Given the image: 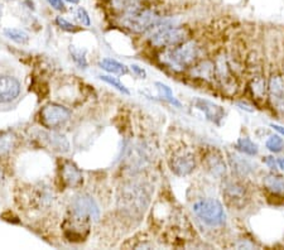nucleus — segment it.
<instances>
[{
    "mask_svg": "<svg viewBox=\"0 0 284 250\" xmlns=\"http://www.w3.org/2000/svg\"><path fill=\"white\" fill-rule=\"evenodd\" d=\"M15 147V136L13 134L7 133L0 135V156L8 154Z\"/></svg>",
    "mask_w": 284,
    "mask_h": 250,
    "instance_id": "aec40b11",
    "label": "nucleus"
},
{
    "mask_svg": "<svg viewBox=\"0 0 284 250\" xmlns=\"http://www.w3.org/2000/svg\"><path fill=\"white\" fill-rule=\"evenodd\" d=\"M69 52H71L72 60L74 62L80 67V68H86L87 67V60H86V52L80 48H76L75 46H71L69 48Z\"/></svg>",
    "mask_w": 284,
    "mask_h": 250,
    "instance_id": "b1692460",
    "label": "nucleus"
},
{
    "mask_svg": "<svg viewBox=\"0 0 284 250\" xmlns=\"http://www.w3.org/2000/svg\"><path fill=\"white\" fill-rule=\"evenodd\" d=\"M46 140H47L48 146L53 149V151L59 152V153H67L69 151V143L64 135L59 133H48L46 135Z\"/></svg>",
    "mask_w": 284,
    "mask_h": 250,
    "instance_id": "4468645a",
    "label": "nucleus"
},
{
    "mask_svg": "<svg viewBox=\"0 0 284 250\" xmlns=\"http://www.w3.org/2000/svg\"><path fill=\"white\" fill-rule=\"evenodd\" d=\"M195 157L190 152H180V153L174 154L170 159V169L177 176H188L195 171Z\"/></svg>",
    "mask_w": 284,
    "mask_h": 250,
    "instance_id": "9d476101",
    "label": "nucleus"
},
{
    "mask_svg": "<svg viewBox=\"0 0 284 250\" xmlns=\"http://www.w3.org/2000/svg\"><path fill=\"white\" fill-rule=\"evenodd\" d=\"M235 148L239 149L242 153L247 154V156H257L259 149L258 146L249 138H239L237 139L236 144H235Z\"/></svg>",
    "mask_w": 284,
    "mask_h": 250,
    "instance_id": "a211bd4d",
    "label": "nucleus"
},
{
    "mask_svg": "<svg viewBox=\"0 0 284 250\" xmlns=\"http://www.w3.org/2000/svg\"><path fill=\"white\" fill-rule=\"evenodd\" d=\"M130 68L133 69L134 74L138 75L140 79H146V77H147V72H146V69L143 68V67H139L138 64H131Z\"/></svg>",
    "mask_w": 284,
    "mask_h": 250,
    "instance_id": "c85d7f7f",
    "label": "nucleus"
},
{
    "mask_svg": "<svg viewBox=\"0 0 284 250\" xmlns=\"http://www.w3.org/2000/svg\"><path fill=\"white\" fill-rule=\"evenodd\" d=\"M48 4L56 10H64V4L62 0H47Z\"/></svg>",
    "mask_w": 284,
    "mask_h": 250,
    "instance_id": "c756f323",
    "label": "nucleus"
},
{
    "mask_svg": "<svg viewBox=\"0 0 284 250\" xmlns=\"http://www.w3.org/2000/svg\"><path fill=\"white\" fill-rule=\"evenodd\" d=\"M76 17H77V19H79L80 22L82 23V25H86V27H90V24H91V20H90L89 14H87V12L84 9V8H82V7L77 8Z\"/></svg>",
    "mask_w": 284,
    "mask_h": 250,
    "instance_id": "cd10ccee",
    "label": "nucleus"
},
{
    "mask_svg": "<svg viewBox=\"0 0 284 250\" xmlns=\"http://www.w3.org/2000/svg\"><path fill=\"white\" fill-rule=\"evenodd\" d=\"M156 86L157 89L159 90V92L162 94V96L164 97V100H167L169 104L174 105L175 108H181V102L175 99L174 95H173V91L170 90V87L167 86L166 84H162V82H156Z\"/></svg>",
    "mask_w": 284,
    "mask_h": 250,
    "instance_id": "5701e85b",
    "label": "nucleus"
},
{
    "mask_svg": "<svg viewBox=\"0 0 284 250\" xmlns=\"http://www.w3.org/2000/svg\"><path fill=\"white\" fill-rule=\"evenodd\" d=\"M263 184L269 191L274 193H284V177L279 174L270 173L264 177Z\"/></svg>",
    "mask_w": 284,
    "mask_h": 250,
    "instance_id": "f3484780",
    "label": "nucleus"
},
{
    "mask_svg": "<svg viewBox=\"0 0 284 250\" xmlns=\"http://www.w3.org/2000/svg\"><path fill=\"white\" fill-rule=\"evenodd\" d=\"M113 5L119 10H123L124 13H131L134 10L140 9L139 0H113Z\"/></svg>",
    "mask_w": 284,
    "mask_h": 250,
    "instance_id": "412c9836",
    "label": "nucleus"
},
{
    "mask_svg": "<svg viewBox=\"0 0 284 250\" xmlns=\"http://www.w3.org/2000/svg\"><path fill=\"white\" fill-rule=\"evenodd\" d=\"M277 162H278V167H279V168H282L284 171V158H279Z\"/></svg>",
    "mask_w": 284,
    "mask_h": 250,
    "instance_id": "473e14b6",
    "label": "nucleus"
},
{
    "mask_svg": "<svg viewBox=\"0 0 284 250\" xmlns=\"http://www.w3.org/2000/svg\"><path fill=\"white\" fill-rule=\"evenodd\" d=\"M192 104L195 105L196 109L201 110L206 115V118L215 123V124H220V122L225 117V110L220 105L214 104V102L208 101V100L197 97V99L193 100Z\"/></svg>",
    "mask_w": 284,
    "mask_h": 250,
    "instance_id": "9b49d317",
    "label": "nucleus"
},
{
    "mask_svg": "<svg viewBox=\"0 0 284 250\" xmlns=\"http://www.w3.org/2000/svg\"><path fill=\"white\" fill-rule=\"evenodd\" d=\"M66 2L71 3V4H79V2H80V0H66Z\"/></svg>",
    "mask_w": 284,
    "mask_h": 250,
    "instance_id": "f704fd0d",
    "label": "nucleus"
},
{
    "mask_svg": "<svg viewBox=\"0 0 284 250\" xmlns=\"http://www.w3.org/2000/svg\"><path fill=\"white\" fill-rule=\"evenodd\" d=\"M188 32L182 27H170V25H161L151 38L152 45L156 47H177L187 40Z\"/></svg>",
    "mask_w": 284,
    "mask_h": 250,
    "instance_id": "20e7f679",
    "label": "nucleus"
},
{
    "mask_svg": "<svg viewBox=\"0 0 284 250\" xmlns=\"http://www.w3.org/2000/svg\"><path fill=\"white\" fill-rule=\"evenodd\" d=\"M197 57V45L195 42H185L177 47H173V50L167 53V62L174 68L182 69L191 66Z\"/></svg>",
    "mask_w": 284,
    "mask_h": 250,
    "instance_id": "423d86ee",
    "label": "nucleus"
},
{
    "mask_svg": "<svg viewBox=\"0 0 284 250\" xmlns=\"http://www.w3.org/2000/svg\"><path fill=\"white\" fill-rule=\"evenodd\" d=\"M3 180H4V169H3V167L0 166V184L3 182Z\"/></svg>",
    "mask_w": 284,
    "mask_h": 250,
    "instance_id": "72a5a7b5",
    "label": "nucleus"
},
{
    "mask_svg": "<svg viewBox=\"0 0 284 250\" xmlns=\"http://www.w3.org/2000/svg\"><path fill=\"white\" fill-rule=\"evenodd\" d=\"M2 14H3V9H2V7H0V18H2Z\"/></svg>",
    "mask_w": 284,
    "mask_h": 250,
    "instance_id": "c9c22d12",
    "label": "nucleus"
},
{
    "mask_svg": "<svg viewBox=\"0 0 284 250\" xmlns=\"http://www.w3.org/2000/svg\"><path fill=\"white\" fill-rule=\"evenodd\" d=\"M22 82L17 76L0 72V106L12 105L22 94Z\"/></svg>",
    "mask_w": 284,
    "mask_h": 250,
    "instance_id": "0eeeda50",
    "label": "nucleus"
},
{
    "mask_svg": "<svg viewBox=\"0 0 284 250\" xmlns=\"http://www.w3.org/2000/svg\"><path fill=\"white\" fill-rule=\"evenodd\" d=\"M284 143H283V139L279 138L278 135H272L269 139L267 140V148L269 149L270 152L273 153H278L283 149Z\"/></svg>",
    "mask_w": 284,
    "mask_h": 250,
    "instance_id": "a878e982",
    "label": "nucleus"
},
{
    "mask_svg": "<svg viewBox=\"0 0 284 250\" xmlns=\"http://www.w3.org/2000/svg\"><path fill=\"white\" fill-rule=\"evenodd\" d=\"M265 163L269 166V168H272V169H277L278 168V162L275 161L273 157H265Z\"/></svg>",
    "mask_w": 284,
    "mask_h": 250,
    "instance_id": "7c9ffc66",
    "label": "nucleus"
},
{
    "mask_svg": "<svg viewBox=\"0 0 284 250\" xmlns=\"http://www.w3.org/2000/svg\"><path fill=\"white\" fill-rule=\"evenodd\" d=\"M4 34L5 37L9 38L13 42L18 43V45H25L29 41L28 33H25L22 29H17V28H5Z\"/></svg>",
    "mask_w": 284,
    "mask_h": 250,
    "instance_id": "6ab92c4d",
    "label": "nucleus"
},
{
    "mask_svg": "<svg viewBox=\"0 0 284 250\" xmlns=\"http://www.w3.org/2000/svg\"><path fill=\"white\" fill-rule=\"evenodd\" d=\"M61 176L62 181L64 182L67 187H80L84 182V176L82 172L80 171L79 167L72 162H64L63 166L61 168Z\"/></svg>",
    "mask_w": 284,
    "mask_h": 250,
    "instance_id": "f8f14e48",
    "label": "nucleus"
},
{
    "mask_svg": "<svg viewBox=\"0 0 284 250\" xmlns=\"http://www.w3.org/2000/svg\"><path fill=\"white\" fill-rule=\"evenodd\" d=\"M56 24L58 25L61 29L66 30V32L75 33V32H77V30H79V28H77L76 25L72 24V23H69L68 20H66L64 18H62V17H57L56 18Z\"/></svg>",
    "mask_w": 284,
    "mask_h": 250,
    "instance_id": "bb28decb",
    "label": "nucleus"
},
{
    "mask_svg": "<svg viewBox=\"0 0 284 250\" xmlns=\"http://www.w3.org/2000/svg\"><path fill=\"white\" fill-rule=\"evenodd\" d=\"M71 212L84 216L90 220L97 221L100 219V208L94 198L87 193H80L75 196L71 203Z\"/></svg>",
    "mask_w": 284,
    "mask_h": 250,
    "instance_id": "6e6552de",
    "label": "nucleus"
},
{
    "mask_svg": "<svg viewBox=\"0 0 284 250\" xmlns=\"http://www.w3.org/2000/svg\"><path fill=\"white\" fill-rule=\"evenodd\" d=\"M192 210L202 223L208 226H221L226 221V213L220 201L214 198L200 200L193 203Z\"/></svg>",
    "mask_w": 284,
    "mask_h": 250,
    "instance_id": "7ed1b4c3",
    "label": "nucleus"
},
{
    "mask_svg": "<svg viewBox=\"0 0 284 250\" xmlns=\"http://www.w3.org/2000/svg\"><path fill=\"white\" fill-rule=\"evenodd\" d=\"M272 128L274 129V130H277L278 133L280 134V135L284 136V126H280V125H277V124H272Z\"/></svg>",
    "mask_w": 284,
    "mask_h": 250,
    "instance_id": "2f4dec72",
    "label": "nucleus"
},
{
    "mask_svg": "<svg viewBox=\"0 0 284 250\" xmlns=\"http://www.w3.org/2000/svg\"><path fill=\"white\" fill-rule=\"evenodd\" d=\"M121 24L134 33H143L163 25V18L149 9H138L124 14Z\"/></svg>",
    "mask_w": 284,
    "mask_h": 250,
    "instance_id": "f03ea898",
    "label": "nucleus"
},
{
    "mask_svg": "<svg viewBox=\"0 0 284 250\" xmlns=\"http://www.w3.org/2000/svg\"><path fill=\"white\" fill-rule=\"evenodd\" d=\"M268 91L272 105L284 119V79L279 75H273L268 82Z\"/></svg>",
    "mask_w": 284,
    "mask_h": 250,
    "instance_id": "1a4fd4ad",
    "label": "nucleus"
},
{
    "mask_svg": "<svg viewBox=\"0 0 284 250\" xmlns=\"http://www.w3.org/2000/svg\"><path fill=\"white\" fill-rule=\"evenodd\" d=\"M120 205L125 212L130 215L143 212L151 201V192L141 184L128 185L123 188L121 197L119 198Z\"/></svg>",
    "mask_w": 284,
    "mask_h": 250,
    "instance_id": "f257e3e1",
    "label": "nucleus"
},
{
    "mask_svg": "<svg viewBox=\"0 0 284 250\" xmlns=\"http://www.w3.org/2000/svg\"><path fill=\"white\" fill-rule=\"evenodd\" d=\"M225 197L230 203L234 202V206L244 205L245 200V190L241 185L236 184V182H230L225 186Z\"/></svg>",
    "mask_w": 284,
    "mask_h": 250,
    "instance_id": "ddd939ff",
    "label": "nucleus"
},
{
    "mask_svg": "<svg viewBox=\"0 0 284 250\" xmlns=\"http://www.w3.org/2000/svg\"><path fill=\"white\" fill-rule=\"evenodd\" d=\"M230 163H231V166L234 167L232 169H235L237 173L242 174V176H244V174H247L250 171H252V166L249 164V162L244 161V159H241L237 156H232L231 158H230Z\"/></svg>",
    "mask_w": 284,
    "mask_h": 250,
    "instance_id": "4be33fe9",
    "label": "nucleus"
},
{
    "mask_svg": "<svg viewBox=\"0 0 284 250\" xmlns=\"http://www.w3.org/2000/svg\"><path fill=\"white\" fill-rule=\"evenodd\" d=\"M99 77H100V80H102V81H105L106 84H109L110 86H113L114 89H116L118 91L123 92V94H125V95L130 94V91L126 89L125 85H124L123 82H120V80L116 79V77L109 76V75H100Z\"/></svg>",
    "mask_w": 284,
    "mask_h": 250,
    "instance_id": "393cba45",
    "label": "nucleus"
},
{
    "mask_svg": "<svg viewBox=\"0 0 284 250\" xmlns=\"http://www.w3.org/2000/svg\"><path fill=\"white\" fill-rule=\"evenodd\" d=\"M207 168L210 169V172L212 174H215L216 177H223L226 173V164L224 162L223 157L219 153L214 152V153L208 154L207 159Z\"/></svg>",
    "mask_w": 284,
    "mask_h": 250,
    "instance_id": "2eb2a0df",
    "label": "nucleus"
},
{
    "mask_svg": "<svg viewBox=\"0 0 284 250\" xmlns=\"http://www.w3.org/2000/svg\"><path fill=\"white\" fill-rule=\"evenodd\" d=\"M71 110L67 109L63 105H59L57 102H50L46 104L41 109L40 118L41 123L47 129H58L63 126L71 119Z\"/></svg>",
    "mask_w": 284,
    "mask_h": 250,
    "instance_id": "39448f33",
    "label": "nucleus"
},
{
    "mask_svg": "<svg viewBox=\"0 0 284 250\" xmlns=\"http://www.w3.org/2000/svg\"><path fill=\"white\" fill-rule=\"evenodd\" d=\"M100 67L105 69L106 72L113 75H126L128 74V67L119 61L113 60V58H104L100 61Z\"/></svg>",
    "mask_w": 284,
    "mask_h": 250,
    "instance_id": "dca6fc26",
    "label": "nucleus"
}]
</instances>
